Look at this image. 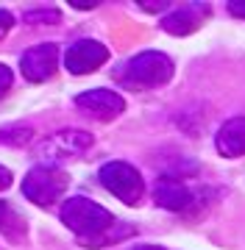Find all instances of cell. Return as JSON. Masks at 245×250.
Masks as SVG:
<instances>
[{
    "label": "cell",
    "mask_w": 245,
    "mask_h": 250,
    "mask_svg": "<svg viewBox=\"0 0 245 250\" xmlns=\"http://www.w3.org/2000/svg\"><path fill=\"white\" fill-rule=\"evenodd\" d=\"M25 20H28V22H39V20H47V22H59V11H31Z\"/></svg>",
    "instance_id": "13"
},
{
    "label": "cell",
    "mask_w": 245,
    "mask_h": 250,
    "mask_svg": "<svg viewBox=\"0 0 245 250\" xmlns=\"http://www.w3.org/2000/svg\"><path fill=\"white\" fill-rule=\"evenodd\" d=\"M136 250H164V248H159V245H142V248H136Z\"/></svg>",
    "instance_id": "19"
},
{
    "label": "cell",
    "mask_w": 245,
    "mask_h": 250,
    "mask_svg": "<svg viewBox=\"0 0 245 250\" xmlns=\"http://www.w3.org/2000/svg\"><path fill=\"white\" fill-rule=\"evenodd\" d=\"M62 223L73 233L84 236L89 248H100L103 236L114 228V217L103 206L92 203L89 197H73L62 206Z\"/></svg>",
    "instance_id": "1"
},
{
    "label": "cell",
    "mask_w": 245,
    "mask_h": 250,
    "mask_svg": "<svg viewBox=\"0 0 245 250\" xmlns=\"http://www.w3.org/2000/svg\"><path fill=\"white\" fill-rule=\"evenodd\" d=\"M106 59H109L106 45H100L95 39H81V42H75V45L67 50L64 64H67V70L73 72V75H87V72L98 70Z\"/></svg>",
    "instance_id": "8"
},
{
    "label": "cell",
    "mask_w": 245,
    "mask_h": 250,
    "mask_svg": "<svg viewBox=\"0 0 245 250\" xmlns=\"http://www.w3.org/2000/svg\"><path fill=\"white\" fill-rule=\"evenodd\" d=\"M98 178L111 195L117 197V200H123L126 206H136L142 200V195H145L142 175L131 164H126V161H109V164H103Z\"/></svg>",
    "instance_id": "3"
},
{
    "label": "cell",
    "mask_w": 245,
    "mask_h": 250,
    "mask_svg": "<svg viewBox=\"0 0 245 250\" xmlns=\"http://www.w3.org/2000/svg\"><path fill=\"white\" fill-rule=\"evenodd\" d=\"M11 217V211H9V206L3 203V200H0V228H3V225H6V220H9Z\"/></svg>",
    "instance_id": "18"
},
{
    "label": "cell",
    "mask_w": 245,
    "mask_h": 250,
    "mask_svg": "<svg viewBox=\"0 0 245 250\" xmlns=\"http://www.w3.org/2000/svg\"><path fill=\"white\" fill-rule=\"evenodd\" d=\"M67 184H70V178H67L64 170L50 167V164H42V167H37V170H31L25 175V181H22V195L28 200H34L37 206H50L64 195Z\"/></svg>",
    "instance_id": "4"
},
{
    "label": "cell",
    "mask_w": 245,
    "mask_h": 250,
    "mask_svg": "<svg viewBox=\"0 0 245 250\" xmlns=\"http://www.w3.org/2000/svg\"><path fill=\"white\" fill-rule=\"evenodd\" d=\"M228 14L245 20V0H231V3H228Z\"/></svg>",
    "instance_id": "16"
},
{
    "label": "cell",
    "mask_w": 245,
    "mask_h": 250,
    "mask_svg": "<svg viewBox=\"0 0 245 250\" xmlns=\"http://www.w3.org/2000/svg\"><path fill=\"white\" fill-rule=\"evenodd\" d=\"M89 145H92V136L84 134V131H59V134L47 136L37 147V153L42 161H62V159L81 156Z\"/></svg>",
    "instance_id": "5"
},
{
    "label": "cell",
    "mask_w": 245,
    "mask_h": 250,
    "mask_svg": "<svg viewBox=\"0 0 245 250\" xmlns=\"http://www.w3.org/2000/svg\"><path fill=\"white\" fill-rule=\"evenodd\" d=\"M11 25H14V17H11V11L0 9V39L11 31Z\"/></svg>",
    "instance_id": "14"
},
{
    "label": "cell",
    "mask_w": 245,
    "mask_h": 250,
    "mask_svg": "<svg viewBox=\"0 0 245 250\" xmlns=\"http://www.w3.org/2000/svg\"><path fill=\"white\" fill-rule=\"evenodd\" d=\"M75 106L81 108L84 114H89L92 120H114L126 111V100L120 98L117 92L111 89H92V92H84L75 98Z\"/></svg>",
    "instance_id": "7"
},
{
    "label": "cell",
    "mask_w": 245,
    "mask_h": 250,
    "mask_svg": "<svg viewBox=\"0 0 245 250\" xmlns=\"http://www.w3.org/2000/svg\"><path fill=\"white\" fill-rule=\"evenodd\" d=\"M139 6L145 11H162L167 9V0H139Z\"/></svg>",
    "instance_id": "15"
},
{
    "label": "cell",
    "mask_w": 245,
    "mask_h": 250,
    "mask_svg": "<svg viewBox=\"0 0 245 250\" xmlns=\"http://www.w3.org/2000/svg\"><path fill=\"white\" fill-rule=\"evenodd\" d=\"M56 67H59V47L53 42H45V45H37L25 50L22 59H20V70L31 83H42V81L53 78Z\"/></svg>",
    "instance_id": "6"
},
{
    "label": "cell",
    "mask_w": 245,
    "mask_h": 250,
    "mask_svg": "<svg viewBox=\"0 0 245 250\" xmlns=\"http://www.w3.org/2000/svg\"><path fill=\"white\" fill-rule=\"evenodd\" d=\"M11 83H14V75H11V70L6 67V64H0V98H3V95L11 89Z\"/></svg>",
    "instance_id": "12"
},
{
    "label": "cell",
    "mask_w": 245,
    "mask_h": 250,
    "mask_svg": "<svg viewBox=\"0 0 245 250\" xmlns=\"http://www.w3.org/2000/svg\"><path fill=\"white\" fill-rule=\"evenodd\" d=\"M11 187V170H6V167H0V189Z\"/></svg>",
    "instance_id": "17"
},
{
    "label": "cell",
    "mask_w": 245,
    "mask_h": 250,
    "mask_svg": "<svg viewBox=\"0 0 245 250\" xmlns=\"http://www.w3.org/2000/svg\"><path fill=\"white\" fill-rule=\"evenodd\" d=\"M173 78V62L159 50H145L134 56L131 62L117 72V81H123L131 89H154Z\"/></svg>",
    "instance_id": "2"
},
{
    "label": "cell",
    "mask_w": 245,
    "mask_h": 250,
    "mask_svg": "<svg viewBox=\"0 0 245 250\" xmlns=\"http://www.w3.org/2000/svg\"><path fill=\"white\" fill-rule=\"evenodd\" d=\"M206 14H209V6L192 3V6H184V9H178V11H170V14L162 20V28L173 36H187V34H192V31H198Z\"/></svg>",
    "instance_id": "9"
},
{
    "label": "cell",
    "mask_w": 245,
    "mask_h": 250,
    "mask_svg": "<svg viewBox=\"0 0 245 250\" xmlns=\"http://www.w3.org/2000/svg\"><path fill=\"white\" fill-rule=\"evenodd\" d=\"M218 153L226 156V159H240L245 156V117H234L223 123V128L218 131Z\"/></svg>",
    "instance_id": "10"
},
{
    "label": "cell",
    "mask_w": 245,
    "mask_h": 250,
    "mask_svg": "<svg viewBox=\"0 0 245 250\" xmlns=\"http://www.w3.org/2000/svg\"><path fill=\"white\" fill-rule=\"evenodd\" d=\"M154 197L162 208H170V211H184V208H190V203H192V192L184 187V184H178V181H173V178L159 181L156 189H154Z\"/></svg>",
    "instance_id": "11"
}]
</instances>
